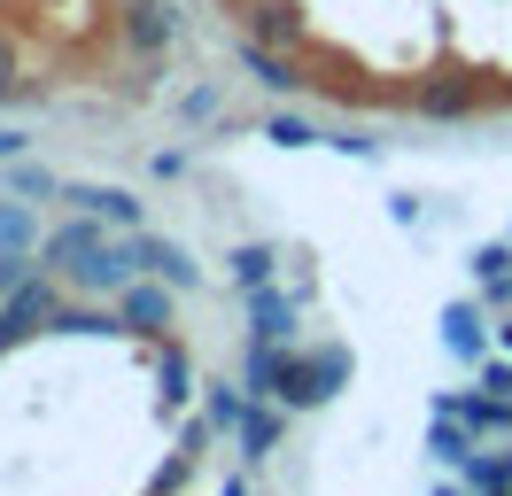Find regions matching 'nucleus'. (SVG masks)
I'll return each mask as SVG.
<instances>
[{
    "instance_id": "1",
    "label": "nucleus",
    "mask_w": 512,
    "mask_h": 496,
    "mask_svg": "<svg viewBox=\"0 0 512 496\" xmlns=\"http://www.w3.org/2000/svg\"><path fill=\"white\" fill-rule=\"evenodd\" d=\"M350 380V357L342 349H319V357H280V403H326Z\"/></svg>"
},
{
    "instance_id": "2",
    "label": "nucleus",
    "mask_w": 512,
    "mask_h": 496,
    "mask_svg": "<svg viewBox=\"0 0 512 496\" xmlns=\"http://www.w3.org/2000/svg\"><path fill=\"white\" fill-rule=\"evenodd\" d=\"M63 310H55V287L47 279H24L16 295H8V310H0V341H24V334H39V326H55Z\"/></svg>"
},
{
    "instance_id": "3",
    "label": "nucleus",
    "mask_w": 512,
    "mask_h": 496,
    "mask_svg": "<svg viewBox=\"0 0 512 496\" xmlns=\"http://www.w3.org/2000/svg\"><path fill=\"white\" fill-rule=\"evenodd\" d=\"M132 248H140V272H156V279H171L179 295L187 287H202V264H194L179 241H156V233H132Z\"/></svg>"
},
{
    "instance_id": "4",
    "label": "nucleus",
    "mask_w": 512,
    "mask_h": 496,
    "mask_svg": "<svg viewBox=\"0 0 512 496\" xmlns=\"http://www.w3.org/2000/svg\"><path fill=\"white\" fill-rule=\"evenodd\" d=\"M101 248H109V241L94 233V217H78V225H63V233H47V264H70V272H86Z\"/></svg>"
},
{
    "instance_id": "5",
    "label": "nucleus",
    "mask_w": 512,
    "mask_h": 496,
    "mask_svg": "<svg viewBox=\"0 0 512 496\" xmlns=\"http://www.w3.org/2000/svg\"><path fill=\"white\" fill-rule=\"evenodd\" d=\"M70 202H78L86 217H109V225H125V233L140 225V202H132L125 186H70Z\"/></svg>"
},
{
    "instance_id": "6",
    "label": "nucleus",
    "mask_w": 512,
    "mask_h": 496,
    "mask_svg": "<svg viewBox=\"0 0 512 496\" xmlns=\"http://www.w3.org/2000/svg\"><path fill=\"white\" fill-rule=\"evenodd\" d=\"M443 349H450V357H481V349H489L474 303H450V310H443Z\"/></svg>"
},
{
    "instance_id": "7",
    "label": "nucleus",
    "mask_w": 512,
    "mask_h": 496,
    "mask_svg": "<svg viewBox=\"0 0 512 496\" xmlns=\"http://www.w3.org/2000/svg\"><path fill=\"white\" fill-rule=\"evenodd\" d=\"M474 279L489 303H512V248H481L474 256Z\"/></svg>"
},
{
    "instance_id": "8",
    "label": "nucleus",
    "mask_w": 512,
    "mask_h": 496,
    "mask_svg": "<svg viewBox=\"0 0 512 496\" xmlns=\"http://www.w3.org/2000/svg\"><path fill=\"white\" fill-rule=\"evenodd\" d=\"M249 310H256V334H264V341H280L295 326V303H288V295H272V287H256Z\"/></svg>"
},
{
    "instance_id": "9",
    "label": "nucleus",
    "mask_w": 512,
    "mask_h": 496,
    "mask_svg": "<svg viewBox=\"0 0 512 496\" xmlns=\"http://www.w3.org/2000/svg\"><path fill=\"white\" fill-rule=\"evenodd\" d=\"M125 318L132 326H171V295H163V287H125Z\"/></svg>"
},
{
    "instance_id": "10",
    "label": "nucleus",
    "mask_w": 512,
    "mask_h": 496,
    "mask_svg": "<svg viewBox=\"0 0 512 496\" xmlns=\"http://www.w3.org/2000/svg\"><path fill=\"white\" fill-rule=\"evenodd\" d=\"M32 241H39L32 210H24V202H0V248H8V256H24Z\"/></svg>"
},
{
    "instance_id": "11",
    "label": "nucleus",
    "mask_w": 512,
    "mask_h": 496,
    "mask_svg": "<svg viewBox=\"0 0 512 496\" xmlns=\"http://www.w3.org/2000/svg\"><path fill=\"white\" fill-rule=\"evenodd\" d=\"M171 31H179V16H171V8H156V0H140V8H132V39H140V47H163Z\"/></svg>"
},
{
    "instance_id": "12",
    "label": "nucleus",
    "mask_w": 512,
    "mask_h": 496,
    "mask_svg": "<svg viewBox=\"0 0 512 496\" xmlns=\"http://www.w3.org/2000/svg\"><path fill=\"white\" fill-rule=\"evenodd\" d=\"M233 279H241V287H264V279H272V248H233Z\"/></svg>"
},
{
    "instance_id": "13",
    "label": "nucleus",
    "mask_w": 512,
    "mask_h": 496,
    "mask_svg": "<svg viewBox=\"0 0 512 496\" xmlns=\"http://www.w3.org/2000/svg\"><path fill=\"white\" fill-rule=\"evenodd\" d=\"M241 442H249V458H264V450L280 442V419H272V411H249V419H241Z\"/></svg>"
},
{
    "instance_id": "14",
    "label": "nucleus",
    "mask_w": 512,
    "mask_h": 496,
    "mask_svg": "<svg viewBox=\"0 0 512 496\" xmlns=\"http://www.w3.org/2000/svg\"><path fill=\"white\" fill-rule=\"evenodd\" d=\"M264 140H272V148H311L319 132H311L303 117H272V124H264Z\"/></svg>"
},
{
    "instance_id": "15",
    "label": "nucleus",
    "mask_w": 512,
    "mask_h": 496,
    "mask_svg": "<svg viewBox=\"0 0 512 496\" xmlns=\"http://www.w3.org/2000/svg\"><path fill=\"white\" fill-rule=\"evenodd\" d=\"M419 109H427V117H458V109H466V86H427Z\"/></svg>"
},
{
    "instance_id": "16",
    "label": "nucleus",
    "mask_w": 512,
    "mask_h": 496,
    "mask_svg": "<svg viewBox=\"0 0 512 496\" xmlns=\"http://www.w3.org/2000/svg\"><path fill=\"white\" fill-rule=\"evenodd\" d=\"M16 194H32V202H47V194H55V179H47V171H39V163H16Z\"/></svg>"
},
{
    "instance_id": "17",
    "label": "nucleus",
    "mask_w": 512,
    "mask_h": 496,
    "mask_svg": "<svg viewBox=\"0 0 512 496\" xmlns=\"http://www.w3.org/2000/svg\"><path fill=\"white\" fill-rule=\"evenodd\" d=\"M249 70H256V78H264V86H280V93H288V86H295V78H288V62H272V55H256V47H249Z\"/></svg>"
},
{
    "instance_id": "18",
    "label": "nucleus",
    "mask_w": 512,
    "mask_h": 496,
    "mask_svg": "<svg viewBox=\"0 0 512 496\" xmlns=\"http://www.w3.org/2000/svg\"><path fill=\"white\" fill-rule=\"evenodd\" d=\"M264 31H272V39H295L303 24H295V8H288V0H272V8H264Z\"/></svg>"
},
{
    "instance_id": "19",
    "label": "nucleus",
    "mask_w": 512,
    "mask_h": 496,
    "mask_svg": "<svg viewBox=\"0 0 512 496\" xmlns=\"http://www.w3.org/2000/svg\"><path fill=\"white\" fill-rule=\"evenodd\" d=\"M16 287H24V256H8V248H0V310H8Z\"/></svg>"
},
{
    "instance_id": "20",
    "label": "nucleus",
    "mask_w": 512,
    "mask_h": 496,
    "mask_svg": "<svg viewBox=\"0 0 512 496\" xmlns=\"http://www.w3.org/2000/svg\"><path fill=\"white\" fill-rule=\"evenodd\" d=\"M210 419H218V427H241V419H249V403H241V396H210Z\"/></svg>"
},
{
    "instance_id": "21",
    "label": "nucleus",
    "mask_w": 512,
    "mask_h": 496,
    "mask_svg": "<svg viewBox=\"0 0 512 496\" xmlns=\"http://www.w3.org/2000/svg\"><path fill=\"white\" fill-rule=\"evenodd\" d=\"M163 396H187V357H179V349L163 357Z\"/></svg>"
},
{
    "instance_id": "22",
    "label": "nucleus",
    "mask_w": 512,
    "mask_h": 496,
    "mask_svg": "<svg viewBox=\"0 0 512 496\" xmlns=\"http://www.w3.org/2000/svg\"><path fill=\"white\" fill-rule=\"evenodd\" d=\"M481 388H489V396H505V403H512V365H489V372H481Z\"/></svg>"
},
{
    "instance_id": "23",
    "label": "nucleus",
    "mask_w": 512,
    "mask_h": 496,
    "mask_svg": "<svg viewBox=\"0 0 512 496\" xmlns=\"http://www.w3.org/2000/svg\"><path fill=\"white\" fill-rule=\"evenodd\" d=\"M16 155H24V132H16V124H0V163H16Z\"/></svg>"
},
{
    "instance_id": "24",
    "label": "nucleus",
    "mask_w": 512,
    "mask_h": 496,
    "mask_svg": "<svg viewBox=\"0 0 512 496\" xmlns=\"http://www.w3.org/2000/svg\"><path fill=\"white\" fill-rule=\"evenodd\" d=\"M8 93H16V86H8V47H0V101H8Z\"/></svg>"
},
{
    "instance_id": "25",
    "label": "nucleus",
    "mask_w": 512,
    "mask_h": 496,
    "mask_svg": "<svg viewBox=\"0 0 512 496\" xmlns=\"http://www.w3.org/2000/svg\"><path fill=\"white\" fill-rule=\"evenodd\" d=\"M497 341H505V349H512V326H505V334H497Z\"/></svg>"
}]
</instances>
